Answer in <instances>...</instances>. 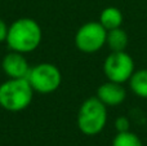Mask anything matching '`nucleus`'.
<instances>
[{
    "mask_svg": "<svg viewBox=\"0 0 147 146\" xmlns=\"http://www.w3.org/2000/svg\"><path fill=\"white\" fill-rule=\"evenodd\" d=\"M41 39L43 31L40 25L32 18L23 17L9 25L5 43L10 51L25 54L35 51L40 45Z\"/></svg>",
    "mask_w": 147,
    "mask_h": 146,
    "instance_id": "f257e3e1",
    "label": "nucleus"
},
{
    "mask_svg": "<svg viewBox=\"0 0 147 146\" xmlns=\"http://www.w3.org/2000/svg\"><path fill=\"white\" fill-rule=\"evenodd\" d=\"M34 89L27 78L9 79L0 84V106L7 111L18 113L31 105Z\"/></svg>",
    "mask_w": 147,
    "mask_h": 146,
    "instance_id": "f03ea898",
    "label": "nucleus"
},
{
    "mask_svg": "<svg viewBox=\"0 0 147 146\" xmlns=\"http://www.w3.org/2000/svg\"><path fill=\"white\" fill-rule=\"evenodd\" d=\"M78 128L85 136L101 133L107 123V106L98 97H89L81 103L78 113Z\"/></svg>",
    "mask_w": 147,
    "mask_h": 146,
    "instance_id": "7ed1b4c3",
    "label": "nucleus"
},
{
    "mask_svg": "<svg viewBox=\"0 0 147 146\" xmlns=\"http://www.w3.org/2000/svg\"><path fill=\"white\" fill-rule=\"evenodd\" d=\"M27 80L34 92L48 95L56 92L62 83V74L59 69L53 64L43 62L31 67L27 75Z\"/></svg>",
    "mask_w": 147,
    "mask_h": 146,
    "instance_id": "20e7f679",
    "label": "nucleus"
},
{
    "mask_svg": "<svg viewBox=\"0 0 147 146\" xmlns=\"http://www.w3.org/2000/svg\"><path fill=\"white\" fill-rule=\"evenodd\" d=\"M107 30L99 21H89L79 27L75 34V45L83 53H96L106 45Z\"/></svg>",
    "mask_w": 147,
    "mask_h": 146,
    "instance_id": "39448f33",
    "label": "nucleus"
},
{
    "mask_svg": "<svg viewBox=\"0 0 147 146\" xmlns=\"http://www.w3.org/2000/svg\"><path fill=\"white\" fill-rule=\"evenodd\" d=\"M134 71V61L125 51L111 52L103 62V72L107 80L115 83L124 84L129 82Z\"/></svg>",
    "mask_w": 147,
    "mask_h": 146,
    "instance_id": "423d86ee",
    "label": "nucleus"
},
{
    "mask_svg": "<svg viewBox=\"0 0 147 146\" xmlns=\"http://www.w3.org/2000/svg\"><path fill=\"white\" fill-rule=\"evenodd\" d=\"M1 69L9 79H23L27 78L31 67L23 53L10 51V53L5 54L3 58Z\"/></svg>",
    "mask_w": 147,
    "mask_h": 146,
    "instance_id": "0eeeda50",
    "label": "nucleus"
},
{
    "mask_svg": "<svg viewBox=\"0 0 147 146\" xmlns=\"http://www.w3.org/2000/svg\"><path fill=\"white\" fill-rule=\"evenodd\" d=\"M97 97L99 101L105 103L107 107H115L121 105L127 98V91L120 83H115L107 80L101 84L97 89Z\"/></svg>",
    "mask_w": 147,
    "mask_h": 146,
    "instance_id": "6e6552de",
    "label": "nucleus"
},
{
    "mask_svg": "<svg viewBox=\"0 0 147 146\" xmlns=\"http://www.w3.org/2000/svg\"><path fill=\"white\" fill-rule=\"evenodd\" d=\"M124 17L119 8L116 7H107L99 14V23L106 28L107 31L114 30V28L121 27Z\"/></svg>",
    "mask_w": 147,
    "mask_h": 146,
    "instance_id": "1a4fd4ad",
    "label": "nucleus"
},
{
    "mask_svg": "<svg viewBox=\"0 0 147 146\" xmlns=\"http://www.w3.org/2000/svg\"><path fill=\"white\" fill-rule=\"evenodd\" d=\"M129 43V38L125 30L121 27L114 28V30L107 31V38H106V44L111 52H121L125 51Z\"/></svg>",
    "mask_w": 147,
    "mask_h": 146,
    "instance_id": "9d476101",
    "label": "nucleus"
},
{
    "mask_svg": "<svg viewBox=\"0 0 147 146\" xmlns=\"http://www.w3.org/2000/svg\"><path fill=\"white\" fill-rule=\"evenodd\" d=\"M129 88L137 97L147 100V69L136 70L129 79Z\"/></svg>",
    "mask_w": 147,
    "mask_h": 146,
    "instance_id": "9b49d317",
    "label": "nucleus"
},
{
    "mask_svg": "<svg viewBox=\"0 0 147 146\" xmlns=\"http://www.w3.org/2000/svg\"><path fill=\"white\" fill-rule=\"evenodd\" d=\"M112 146H143L141 139L130 131L117 132L112 140Z\"/></svg>",
    "mask_w": 147,
    "mask_h": 146,
    "instance_id": "f8f14e48",
    "label": "nucleus"
},
{
    "mask_svg": "<svg viewBox=\"0 0 147 146\" xmlns=\"http://www.w3.org/2000/svg\"><path fill=\"white\" fill-rule=\"evenodd\" d=\"M129 126H130V123L127 116H119V118H116V120H115V129H116L117 132L129 131Z\"/></svg>",
    "mask_w": 147,
    "mask_h": 146,
    "instance_id": "ddd939ff",
    "label": "nucleus"
},
{
    "mask_svg": "<svg viewBox=\"0 0 147 146\" xmlns=\"http://www.w3.org/2000/svg\"><path fill=\"white\" fill-rule=\"evenodd\" d=\"M8 28H9V26L5 23L4 20H1V18H0V43H3V41L7 40Z\"/></svg>",
    "mask_w": 147,
    "mask_h": 146,
    "instance_id": "4468645a",
    "label": "nucleus"
}]
</instances>
